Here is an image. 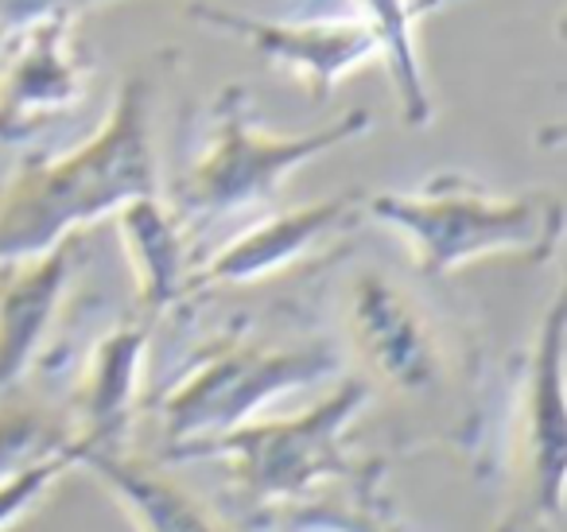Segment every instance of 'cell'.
<instances>
[{
  "mask_svg": "<svg viewBox=\"0 0 567 532\" xmlns=\"http://www.w3.org/2000/svg\"><path fill=\"white\" fill-rule=\"evenodd\" d=\"M90 59L74 20L0 32V144H24L86 98Z\"/></svg>",
  "mask_w": 567,
  "mask_h": 532,
  "instance_id": "9c48e42d",
  "label": "cell"
},
{
  "mask_svg": "<svg viewBox=\"0 0 567 532\" xmlns=\"http://www.w3.org/2000/svg\"><path fill=\"white\" fill-rule=\"evenodd\" d=\"M113 4V0H0V32H17V28L40 24V20H74L79 12Z\"/></svg>",
  "mask_w": 567,
  "mask_h": 532,
  "instance_id": "e0dca14e",
  "label": "cell"
},
{
  "mask_svg": "<svg viewBox=\"0 0 567 532\" xmlns=\"http://www.w3.org/2000/svg\"><path fill=\"white\" fill-rule=\"evenodd\" d=\"M342 374V354L331 342H260L234 330L203 350L172 377L156 400L164 451L226 436L257 420L272 400L311 389Z\"/></svg>",
  "mask_w": 567,
  "mask_h": 532,
  "instance_id": "5b68a950",
  "label": "cell"
},
{
  "mask_svg": "<svg viewBox=\"0 0 567 532\" xmlns=\"http://www.w3.org/2000/svg\"><path fill=\"white\" fill-rule=\"evenodd\" d=\"M152 327L144 315H128L117 327H110L94 342L82 369V381L74 389L71 428L82 451H125L128 428L141 397L144 354H148Z\"/></svg>",
  "mask_w": 567,
  "mask_h": 532,
  "instance_id": "7c38bea8",
  "label": "cell"
},
{
  "mask_svg": "<svg viewBox=\"0 0 567 532\" xmlns=\"http://www.w3.org/2000/svg\"><path fill=\"white\" fill-rule=\"evenodd\" d=\"M113 222H117L121 245L133 268L136 315L156 323L159 315L190 296V280L198 268L190 226L159 195L133 198L113 214Z\"/></svg>",
  "mask_w": 567,
  "mask_h": 532,
  "instance_id": "4fadbf2b",
  "label": "cell"
},
{
  "mask_svg": "<svg viewBox=\"0 0 567 532\" xmlns=\"http://www.w3.org/2000/svg\"><path fill=\"white\" fill-rule=\"evenodd\" d=\"M342 327L365 381L404 397H424L443 377V342L427 311L378 268H362L342 296Z\"/></svg>",
  "mask_w": 567,
  "mask_h": 532,
  "instance_id": "52a82bcc",
  "label": "cell"
},
{
  "mask_svg": "<svg viewBox=\"0 0 567 532\" xmlns=\"http://www.w3.org/2000/svg\"><path fill=\"white\" fill-rule=\"evenodd\" d=\"M564 330L567 299L564 288H556L520 366L509 423V501L494 532H556L564 513Z\"/></svg>",
  "mask_w": 567,
  "mask_h": 532,
  "instance_id": "8992f818",
  "label": "cell"
},
{
  "mask_svg": "<svg viewBox=\"0 0 567 532\" xmlns=\"http://www.w3.org/2000/svg\"><path fill=\"white\" fill-rule=\"evenodd\" d=\"M358 17L373 32L378 59L385 63L389 82H393L401 121L409 129H427L435 121V98L416 43V0H358Z\"/></svg>",
  "mask_w": 567,
  "mask_h": 532,
  "instance_id": "5bb4252c",
  "label": "cell"
},
{
  "mask_svg": "<svg viewBox=\"0 0 567 532\" xmlns=\"http://www.w3.org/2000/svg\"><path fill=\"white\" fill-rule=\"evenodd\" d=\"M141 195H159V167L152 82L136 71L121 79L86 141L66 152H28L0 180V268L55 249Z\"/></svg>",
  "mask_w": 567,
  "mask_h": 532,
  "instance_id": "6da1fadb",
  "label": "cell"
},
{
  "mask_svg": "<svg viewBox=\"0 0 567 532\" xmlns=\"http://www.w3.org/2000/svg\"><path fill=\"white\" fill-rule=\"evenodd\" d=\"M82 454L86 451H82V443H79V447H71V451H59V454H51V459H40V462H32V467L17 470V474L0 478V532H9L17 521H24V516L55 490L59 478L79 470Z\"/></svg>",
  "mask_w": 567,
  "mask_h": 532,
  "instance_id": "2e32d148",
  "label": "cell"
},
{
  "mask_svg": "<svg viewBox=\"0 0 567 532\" xmlns=\"http://www.w3.org/2000/svg\"><path fill=\"white\" fill-rule=\"evenodd\" d=\"M381 470L365 474L362 482H354V498L350 501H319V505H300L292 509L288 521L311 524V529L327 532H404L401 521L393 516V509L385 505V498L378 493Z\"/></svg>",
  "mask_w": 567,
  "mask_h": 532,
  "instance_id": "9a60e30c",
  "label": "cell"
},
{
  "mask_svg": "<svg viewBox=\"0 0 567 532\" xmlns=\"http://www.w3.org/2000/svg\"><path fill=\"white\" fill-rule=\"evenodd\" d=\"M82 265V237L0 268V397L20 389L51 335L63 296Z\"/></svg>",
  "mask_w": 567,
  "mask_h": 532,
  "instance_id": "8fae6325",
  "label": "cell"
},
{
  "mask_svg": "<svg viewBox=\"0 0 567 532\" xmlns=\"http://www.w3.org/2000/svg\"><path fill=\"white\" fill-rule=\"evenodd\" d=\"M370 129V110H350L319 129L276 133L260 125L249 90L241 82H229L214 94L206 110L203 144L172 183V211L187 226H195V222H214L249 211V206H265L303 164L350 141H362Z\"/></svg>",
  "mask_w": 567,
  "mask_h": 532,
  "instance_id": "277c9868",
  "label": "cell"
},
{
  "mask_svg": "<svg viewBox=\"0 0 567 532\" xmlns=\"http://www.w3.org/2000/svg\"><path fill=\"white\" fill-rule=\"evenodd\" d=\"M373 385L365 377H342L323 400L292 416H257L226 436L164 451L172 462H221L237 493L257 505L308 501L327 482H362L378 474L381 459H358L350 428L365 412Z\"/></svg>",
  "mask_w": 567,
  "mask_h": 532,
  "instance_id": "3957f363",
  "label": "cell"
},
{
  "mask_svg": "<svg viewBox=\"0 0 567 532\" xmlns=\"http://www.w3.org/2000/svg\"><path fill=\"white\" fill-rule=\"evenodd\" d=\"M190 20L226 32L265 55L272 66L288 71L303 86L311 102H327L339 90L342 79L378 59V43L365 20L358 17H316V20H268L249 12L226 9V4H206L195 0L187 9Z\"/></svg>",
  "mask_w": 567,
  "mask_h": 532,
  "instance_id": "ba28073f",
  "label": "cell"
},
{
  "mask_svg": "<svg viewBox=\"0 0 567 532\" xmlns=\"http://www.w3.org/2000/svg\"><path fill=\"white\" fill-rule=\"evenodd\" d=\"M365 191H339L319 203H303L292 211H276L268 218L245 226L229 237L221 249H214L206 260H198L190 296L210 288H245V284L272 280V276L296 268L319 245L334 242L350 226L365 218Z\"/></svg>",
  "mask_w": 567,
  "mask_h": 532,
  "instance_id": "30bf717a",
  "label": "cell"
},
{
  "mask_svg": "<svg viewBox=\"0 0 567 532\" xmlns=\"http://www.w3.org/2000/svg\"><path fill=\"white\" fill-rule=\"evenodd\" d=\"M284 532H327V529H311V524H300V521H288Z\"/></svg>",
  "mask_w": 567,
  "mask_h": 532,
  "instance_id": "ac0fdd59",
  "label": "cell"
},
{
  "mask_svg": "<svg viewBox=\"0 0 567 532\" xmlns=\"http://www.w3.org/2000/svg\"><path fill=\"white\" fill-rule=\"evenodd\" d=\"M362 211L409 245L424 276H451L489 257L544 265L564 237L559 195H502L463 172H440L412 191L365 195Z\"/></svg>",
  "mask_w": 567,
  "mask_h": 532,
  "instance_id": "7a4b0ae2",
  "label": "cell"
}]
</instances>
